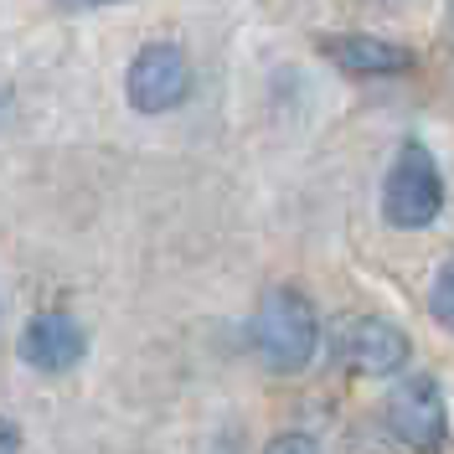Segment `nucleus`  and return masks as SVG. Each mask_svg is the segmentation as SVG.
Wrapping results in <instances>:
<instances>
[{"label": "nucleus", "instance_id": "obj_1", "mask_svg": "<svg viewBox=\"0 0 454 454\" xmlns=\"http://www.w3.org/2000/svg\"><path fill=\"white\" fill-rule=\"evenodd\" d=\"M254 346H258V356H263V367L300 372L315 356V346H320V320H315V305L300 294V289L274 284V289L258 300Z\"/></svg>", "mask_w": 454, "mask_h": 454}, {"label": "nucleus", "instance_id": "obj_2", "mask_svg": "<svg viewBox=\"0 0 454 454\" xmlns=\"http://www.w3.org/2000/svg\"><path fill=\"white\" fill-rule=\"evenodd\" d=\"M439 212H444V176L434 166L428 145L403 140L387 166V181H382V217L403 232H419Z\"/></svg>", "mask_w": 454, "mask_h": 454}, {"label": "nucleus", "instance_id": "obj_3", "mask_svg": "<svg viewBox=\"0 0 454 454\" xmlns=\"http://www.w3.org/2000/svg\"><path fill=\"white\" fill-rule=\"evenodd\" d=\"M387 428L408 444L413 454H439L450 439V408L444 393L428 372H408L387 397Z\"/></svg>", "mask_w": 454, "mask_h": 454}, {"label": "nucleus", "instance_id": "obj_4", "mask_svg": "<svg viewBox=\"0 0 454 454\" xmlns=\"http://www.w3.org/2000/svg\"><path fill=\"white\" fill-rule=\"evenodd\" d=\"M192 93V62L176 42H150L135 52L129 73H124V98L140 114H170Z\"/></svg>", "mask_w": 454, "mask_h": 454}, {"label": "nucleus", "instance_id": "obj_5", "mask_svg": "<svg viewBox=\"0 0 454 454\" xmlns=\"http://www.w3.org/2000/svg\"><path fill=\"white\" fill-rule=\"evenodd\" d=\"M88 356V331L67 310H42L21 331V362L42 377H62Z\"/></svg>", "mask_w": 454, "mask_h": 454}, {"label": "nucleus", "instance_id": "obj_6", "mask_svg": "<svg viewBox=\"0 0 454 454\" xmlns=\"http://www.w3.org/2000/svg\"><path fill=\"white\" fill-rule=\"evenodd\" d=\"M408 351L413 346L403 336V325L382 320V315L351 320L346 336H340V362L356 372V377H393V372L408 367Z\"/></svg>", "mask_w": 454, "mask_h": 454}, {"label": "nucleus", "instance_id": "obj_7", "mask_svg": "<svg viewBox=\"0 0 454 454\" xmlns=\"http://www.w3.org/2000/svg\"><path fill=\"white\" fill-rule=\"evenodd\" d=\"M320 52L331 57L340 73H351V78H397V73H413V62H419L403 42H387V36H362V31L325 36V42H320Z\"/></svg>", "mask_w": 454, "mask_h": 454}, {"label": "nucleus", "instance_id": "obj_8", "mask_svg": "<svg viewBox=\"0 0 454 454\" xmlns=\"http://www.w3.org/2000/svg\"><path fill=\"white\" fill-rule=\"evenodd\" d=\"M428 315L454 336V254L439 263V274H434V284H428Z\"/></svg>", "mask_w": 454, "mask_h": 454}, {"label": "nucleus", "instance_id": "obj_9", "mask_svg": "<svg viewBox=\"0 0 454 454\" xmlns=\"http://www.w3.org/2000/svg\"><path fill=\"white\" fill-rule=\"evenodd\" d=\"M263 454H320V444H315L310 434H274L263 444Z\"/></svg>", "mask_w": 454, "mask_h": 454}, {"label": "nucleus", "instance_id": "obj_10", "mask_svg": "<svg viewBox=\"0 0 454 454\" xmlns=\"http://www.w3.org/2000/svg\"><path fill=\"white\" fill-rule=\"evenodd\" d=\"M0 454H27L21 428H16V419H5V413H0Z\"/></svg>", "mask_w": 454, "mask_h": 454}, {"label": "nucleus", "instance_id": "obj_11", "mask_svg": "<svg viewBox=\"0 0 454 454\" xmlns=\"http://www.w3.org/2000/svg\"><path fill=\"white\" fill-rule=\"evenodd\" d=\"M67 5H109V0H67Z\"/></svg>", "mask_w": 454, "mask_h": 454}, {"label": "nucleus", "instance_id": "obj_12", "mask_svg": "<svg viewBox=\"0 0 454 454\" xmlns=\"http://www.w3.org/2000/svg\"><path fill=\"white\" fill-rule=\"evenodd\" d=\"M0 104H5V98H0Z\"/></svg>", "mask_w": 454, "mask_h": 454}]
</instances>
